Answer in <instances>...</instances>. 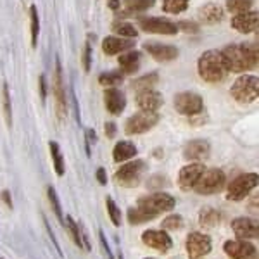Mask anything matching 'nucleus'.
<instances>
[{
	"label": "nucleus",
	"mask_w": 259,
	"mask_h": 259,
	"mask_svg": "<svg viewBox=\"0 0 259 259\" xmlns=\"http://www.w3.org/2000/svg\"><path fill=\"white\" fill-rule=\"evenodd\" d=\"M221 52V59L227 71L244 73L257 68V45L256 44H233L225 47Z\"/></svg>",
	"instance_id": "nucleus-1"
},
{
	"label": "nucleus",
	"mask_w": 259,
	"mask_h": 259,
	"mask_svg": "<svg viewBox=\"0 0 259 259\" xmlns=\"http://www.w3.org/2000/svg\"><path fill=\"white\" fill-rule=\"evenodd\" d=\"M197 71L204 81L209 83H218L223 81L227 78L228 71L225 68V62L221 59L220 50H206L204 54H200L197 61Z\"/></svg>",
	"instance_id": "nucleus-2"
},
{
	"label": "nucleus",
	"mask_w": 259,
	"mask_h": 259,
	"mask_svg": "<svg viewBox=\"0 0 259 259\" xmlns=\"http://www.w3.org/2000/svg\"><path fill=\"white\" fill-rule=\"evenodd\" d=\"M232 97L239 104H250L257 99L259 95V80L256 74H244V76L237 78L233 81L232 89H230Z\"/></svg>",
	"instance_id": "nucleus-3"
},
{
	"label": "nucleus",
	"mask_w": 259,
	"mask_h": 259,
	"mask_svg": "<svg viewBox=\"0 0 259 259\" xmlns=\"http://www.w3.org/2000/svg\"><path fill=\"white\" fill-rule=\"evenodd\" d=\"M177 204L175 197H171L169 194H164V192H157V194H150L145 195V197H140L139 202H137V207L144 209L145 212H149L150 216H159L161 212L164 211H171Z\"/></svg>",
	"instance_id": "nucleus-4"
},
{
	"label": "nucleus",
	"mask_w": 259,
	"mask_h": 259,
	"mask_svg": "<svg viewBox=\"0 0 259 259\" xmlns=\"http://www.w3.org/2000/svg\"><path fill=\"white\" fill-rule=\"evenodd\" d=\"M225 173L221 169H204V173L200 175L197 183L194 185V190L199 195H212L218 194V192L225 187Z\"/></svg>",
	"instance_id": "nucleus-5"
},
{
	"label": "nucleus",
	"mask_w": 259,
	"mask_h": 259,
	"mask_svg": "<svg viewBox=\"0 0 259 259\" xmlns=\"http://www.w3.org/2000/svg\"><path fill=\"white\" fill-rule=\"evenodd\" d=\"M159 116L157 112H147V111H140L137 114H133L132 118L126 121L124 124V132L128 135H142V133L149 132L157 124Z\"/></svg>",
	"instance_id": "nucleus-6"
},
{
	"label": "nucleus",
	"mask_w": 259,
	"mask_h": 259,
	"mask_svg": "<svg viewBox=\"0 0 259 259\" xmlns=\"http://www.w3.org/2000/svg\"><path fill=\"white\" fill-rule=\"evenodd\" d=\"M175 109L183 116H195L204 109V100L200 95L192 92H182L175 95Z\"/></svg>",
	"instance_id": "nucleus-7"
},
{
	"label": "nucleus",
	"mask_w": 259,
	"mask_h": 259,
	"mask_svg": "<svg viewBox=\"0 0 259 259\" xmlns=\"http://www.w3.org/2000/svg\"><path fill=\"white\" fill-rule=\"evenodd\" d=\"M257 187V175L256 173H247L240 175L230 183L228 187V200H242L247 197L249 192Z\"/></svg>",
	"instance_id": "nucleus-8"
},
{
	"label": "nucleus",
	"mask_w": 259,
	"mask_h": 259,
	"mask_svg": "<svg viewBox=\"0 0 259 259\" xmlns=\"http://www.w3.org/2000/svg\"><path fill=\"white\" fill-rule=\"evenodd\" d=\"M54 95H56L57 118L64 121L66 114H68V99H66L64 78H62V66L59 59H56V71H54Z\"/></svg>",
	"instance_id": "nucleus-9"
},
{
	"label": "nucleus",
	"mask_w": 259,
	"mask_h": 259,
	"mask_svg": "<svg viewBox=\"0 0 259 259\" xmlns=\"http://www.w3.org/2000/svg\"><path fill=\"white\" fill-rule=\"evenodd\" d=\"M144 171H145L144 161L126 162V164H123L118 171H116V182L124 187H135V185H139L140 177Z\"/></svg>",
	"instance_id": "nucleus-10"
},
{
	"label": "nucleus",
	"mask_w": 259,
	"mask_h": 259,
	"mask_svg": "<svg viewBox=\"0 0 259 259\" xmlns=\"http://www.w3.org/2000/svg\"><path fill=\"white\" fill-rule=\"evenodd\" d=\"M212 242L207 235L200 232H194L187 237V254L190 259H200L211 252Z\"/></svg>",
	"instance_id": "nucleus-11"
},
{
	"label": "nucleus",
	"mask_w": 259,
	"mask_h": 259,
	"mask_svg": "<svg viewBox=\"0 0 259 259\" xmlns=\"http://www.w3.org/2000/svg\"><path fill=\"white\" fill-rule=\"evenodd\" d=\"M140 28L147 33H157V35H177V23L166 18H144L139 21Z\"/></svg>",
	"instance_id": "nucleus-12"
},
{
	"label": "nucleus",
	"mask_w": 259,
	"mask_h": 259,
	"mask_svg": "<svg viewBox=\"0 0 259 259\" xmlns=\"http://www.w3.org/2000/svg\"><path fill=\"white\" fill-rule=\"evenodd\" d=\"M142 240H144L145 245L159 250V252H168L173 247V240L164 230H147L142 235Z\"/></svg>",
	"instance_id": "nucleus-13"
},
{
	"label": "nucleus",
	"mask_w": 259,
	"mask_h": 259,
	"mask_svg": "<svg viewBox=\"0 0 259 259\" xmlns=\"http://www.w3.org/2000/svg\"><path fill=\"white\" fill-rule=\"evenodd\" d=\"M204 169H206V166L202 162H192L189 166H183L178 175V185L183 190H192L200 178V175L204 173Z\"/></svg>",
	"instance_id": "nucleus-14"
},
{
	"label": "nucleus",
	"mask_w": 259,
	"mask_h": 259,
	"mask_svg": "<svg viewBox=\"0 0 259 259\" xmlns=\"http://www.w3.org/2000/svg\"><path fill=\"white\" fill-rule=\"evenodd\" d=\"M259 26V14L257 11H245V12H239L237 16H233L232 19V28L240 33H254L257 31Z\"/></svg>",
	"instance_id": "nucleus-15"
},
{
	"label": "nucleus",
	"mask_w": 259,
	"mask_h": 259,
	"mask_svg": "<svg viewBox=\"0 0 259 259\" xmlns=\"http://www.w3.org/2000/svg\"><path fill=\"white\" fill-rule=\"evenodd\" d=\"M144 49L147 50L150 56L159 62H169L178 57V49L168 44H157V41H147L144 44Z\"/></svg>",
	"instance_id": "nucleus-16"
},
{
	"label": "nucleus",
	"mask_w": 259,
	"mask_h": 259,
	"mask_svg": "<svg viewBox=\"0 0 259 259\" xmlns=\"http://www.w3.org/2000/svg\"><path fill=\"white\" fill-rule=\"evenodd\" d=\"M232 230L235 235L242 240L256 239L259 235V225L256 220L252 218H237L232 221Z\"/></svg>",
	"instance_id": "nucleus-17"
},
{
	"label": "nucleus",
	"mask_w": 259,
	"mask_h": 259,
	"mask_svg": "<svg viewBox=\"0 0 259 259\" xmlns=\"http://www.w3.org/2000/svg\"><path fill=\"white\" fill-rule=\"evenodd\" d=\"M225 252L232 259H249L250 256L256 254V247L252 244H249L247 240H242V239L228 240L225 244Z\"/></svg>",
	"instance_id": "nucleus-18"
},
{
	"label": "nucleus",
	"mask_w": 259,
	"mask_h": 259,
	"mask_svg": "<svg viewBox=\"0 0 259 259\" xmlns=\"http://www.w3.org/2000/svg\"><path fill=\"white\" fill-rule=\"evenodd\" d=\"M137 106L140 107V111L156 112L162 106V95L152 89L140 90L139 95H137Z\"/></svg>",
	"instance_id": "nucleus-19"
},
{
	"label": "nucleus",
	"mask_w": 259,
	"mask_h": 259,
	"mask_svg": "<svg viewBox=\"0 0 259 259\" xmlns=\"http://www.w3.org/2000/svg\"><path fill=\"white\" fill-rule=\"evenodd\" d=\"M104 102H106V109L114 116L121 114L126 107V97L118 89H107L104 92Z\"/></svg>",
	"instance_id": "nucleus-20"
},
{
	"label": "nucleus",
	"mask_w": 259,
	"mask_h": 259,
	"mask_svg": "<svg viewBox=\"0 0 259 259\" xmlns=\"http://www.w3.org/2000/svg\"><path fill=\"white\" fill-rule=\"evenodd\" d=\"M211 145L207 140H192L183 149V157L187 161H200L209 156Z\"/></svg>",
	"instance_id": "nucleus-21"
},
{
	"label": "nucleus",
	"mask_w": 259,
	"mask_h": 259,
	"mask_svg": "<svg viewBox=\"0 0 259 259\" xmlns=\"http://www.w3.org/2000/svg\"><path fill=\"white\" fill-rule=\"evenodd\" d=\"M135 41L130 38H123V36H107L102 40V50L106 56H116L119 52L133 49Z\"/></svg>",
	"instance_id": "nucleus-22"
},
{
	"label": "nucleus",
	"mask_w": 259,
	"mask_h": 259,
	"mask_svg": "<svg viewBox=\"0 0 259 259\" xmlns=\"http://www.w3.org/2000/svg\"><path fill=\"white\" fill-rule=\"evenodd\" d=\"M197 18L200 23H204V24H218L220 21L225 18V11L220 4L209 2L200 7L197 12Z\"/></svg>",
	"instance_id": "nucleus-23"
},
{
	"label": "nucleus",
	"mask_w": 259,
	"mask_h": 259,
	"mask_svg": "<svg viewBox=\"0 0 259 259\" xmlns=\"http://www.w3.org/2000/svg\"><path fill=\"white\" fill-rule=\"evenodd\" d=\"M139 62H140V52L137 50H128L123 52L119 56V68L123 74H133L139 69Z\"/></svg>",
	"instance_id": "nucleus-24"
},
{
	"label": "nucleus",
	"mask_w": 259,
	"mask_h": 259,
	"mask_svg": "<svg viewBox=\"0 0 259 259\" xmlns=\"http://www.w3.org/2000/svg\"><path fill=\"white\" fill-rule=\"evenodd\" d=\"M135 156H137V147L128 140L118 142L114 147V152H112V157H114L116 162H124Z\"/></svg>",
	"instance_id": "nucleus-25"
},
{
	"label": "nucleus",
	"mask_w": 259,
	"mask_h": 259,
	"mask_svg": "<svg viewBox=\"0 0 259 259\" xmlns=\"http://www.w3.org/2000/svg\"><path fill=\"white\" fill-rule=\"evenodd\" d=\"M156 4V0H121V9L124 7L126 14H135V12L147 11Z\"/></svg>",
	"instance_id": "nucleus-26"
},
{
	"label": "nucleus",
	"mask_w": 259,
	"mask_h": 259,
	"mask_svg": "<svg viewBox=\"0 0 259 259\" xmlns=\"http://www.w3.org/2000/svg\"><path fill=\"white\" fill-rule=\"evenodd\" d=\"M221 220V214L216 209L212 207H204L202 211L199 212V221L204 228H211V227H216Z\"/></svg>",
	"instance_id": "nucleus-27"
},
{
	"label": "nucleus",
	"mask_w": 259,
	"mask_h": 259,
	"mask_svg": "<svg viewBox=\"0 0 259 259\" xmlns=\"http://www.w3.org/2000/svg\"><path fill=\"white\" fill-rule=\"evenodd\" d=\"M50 147V156H52V161H54V168H56V173L59 175V177H62L64 175V157H62V152L59 149V144L57 142H50L49 144Z\"/></svg>",
	"instance_id": "nucleus-28"
},
{
	"label": "nucleus",
	"mask_w": 259,
	"mask_h": 259,
	"mask_svg": "<svg viewBox=\"0 0 259 259\" xmlns=\"http://www.w3.org/2000/svg\"><path fill=\"white\" fill-rule=\"evenodd\" d=\"M112 30H114V33H118L119 36H123V38L135 40L137 36H139L137 28L133 26L132 23H124V21H118V23H114L112 24Z\"/></svg>",
	"instance_id": "nucleus-29"
},
{
	"label": "nucleus",
	"mask_w": 259,
	"mask_h": 259,
	"mask_svg": "<svg viewBox=\"0 0 259 259\" xmlns=\"http://www.w3.org/2000/svg\"><path fill=\"white\" fill-rule=\"evenodd\" d=\"M99 83L102 87L112 89V87L123 83V73H121V71H109V73H102L99 76Z\"/></svg>",
	"instance_id": "nucleus-30"
},
{
	"label": "nucleus",
	"mask_w": 259,
	"mask_h": 259,
	"mask_svg": "<svg viewBox=\"0 0 259 259\" xmlns=\"http://www.w3.org/2000/svg\"><path fill=\"white\" fill-rule=\"evenodd\" d=\"M190 0H164L162 2V11L168 14H180L189 7Z\"/></svg>",
	"instance_id": "nucleus-31"
},
{
	"label": "nucleus",
	"mask_w": 259,
	"mask_h": 259,
	"mask_svg": "<svg viewBox=\"0 0 259 259\" xmlns=\"http://www.w3.org/2000/svg\"><path fill=\"white\" fill-rule=\"evenodd\" d=\"M154 220V216H150L149 212H145L140 207H132L128 211V221L132 225H140V223H147V221Z\"/></svg>",
	"instance_id": "nucleus-32"
},
{
	"label": "nucleus",
	"mask_w": 259,
	"mask_h": 259,
	"mask_svg": "<svg viewBox=\"0 0 259 259\" xmlns=\"http://www.w3.org/2000/svg\"><path fill=\"white\" fill-rule=\"evenodd\" d=\"M30 18H31V45L36 47V44H38V33H40V18L35 6L30 7Z\"/></svg>",
	"instance_id": "nucleus-33"
},
{
	"label": "nucleus",
	"mask_w": 259,
	"mask_h": 259,
	"mask_svg": "<svg viewBox=\"0 0 259 259\" xmlns=\"http://www.w3.org/2000/svg\"><path fill=\"white\" fill-rule=\"evenodd\" d=\"M156 83H157V73H150V74H145V76L139 78V80H135V81L132 83V87L140 92V90L152 89Z\"/></svg>",
	"instance_id": "nucleus-34"
},
{
	"label": "nucleus",
	"mask_w": 259,
	"mask_h": 259,
	"mask_svg": "<svg viewBox=\"0 0 259 259\" xmlns=\"http://www.w3.org/2000/svg\"><path fill=\"white\" fill-rule=\"evenodd\" d=\"M254 0H227V9L230 12H245V11H250L252 7Z\"/></svg>",
	"instance_id": "nucleus-35"
},
{
	"label": "nucleus",
	"mask_w": 259,
	"mask_h": 259,
	"mask_svg": "<svg viewBox=\"0 0 259 259\" xmlns=\"http://www.w3.org/2000/svg\"><path fill=\"white\" fill-rule=\"evenodd\" d=\"M106 207H107V214H109L112 225H114V227H119L121 225V211L111 197L106 199Z\"/></svg>",
	"instance_id": "nucleus-36"
},
{
	"label": "nucleus",
	"mask_w": 259,
	"mask_h": 259,
	"mask_svg": "<svg viewBox=\"0 0 259 259\" xmlns=\"http://www.w3.org/2000/svg\"><path fill=\"white\" fill-rule=\"evenodd\" d=\"M2 99H4V112H6V123L7 126L12 124V109H11V95H9V87L4 83L2 89Z\"/></svg>",
	"instance_id": "nucleus-37"
},
{
	"label": "nucleus",
	"mask_w": 259,
	"mask_h": 259,
	"mask_svg": "<svg viewBox=\"0 0 259 259\" xmlns=\"http://www.w3.org/2000/svg\"><path fill=\"white\" fill-rule=\"evenodd\" d=\"M66 221H68V230H69L71 237H73L74 244H76L78 247H83V242H81V235H80V228H78V225L74 223V220L71 218V216H68Z\"/></svg>",
	"instance_id": "nucleus-38"
},
{
	"label": "nucleus",
	"mask_w": 259,
	"mask_h": 259,
	"mask_svg": "<svg viewBox=\"0 0 259 259\" xmlns=\"http://www.w3.org/2000/svg\"><path fill=\"white\" fill-rule=\"evenodd\" d=\"M182 227H183V220L178 214L168 216V218H164V221H162V230H180Z\"/></svg>",
	"instance_id": "nucleus-39"
},
{
	"label": "nucleus",
	"mask_w": 259,
	"mask_h": 259,
	"mask_svg": "<svg viewBox=\"0 0 259 259\" xmlns=\"http://www.w3.org/2000/svg\"><path fill=\"white\" fill-rule=\"evenodd\" d=\"M49 200H50V204H52V207H54V212H56V216L59 220H62V209H61V202H59V197H57V194H56V190L52 189V187H49Z\"/></svg>",
	"instance_id": "nucleus-40"
},
{
	"label": "nucleus",
	"mask_w": 259,
	"mask_h": 259,
	"mask_svg": "<svg viewBox=\"0 0 259 259\" xmlns=\"http://www.w3.org/2000/svg\"><path fill=\"white\" fill-rule=\"evenodd\" d=\"M81 64H83V69H85L87 73H89V71H90V64H92V45H90V41H87L85 49H83Z\"/></svg>",
	"instance_id": "nucleus-41"
},
{
	"label": "nucleus",
	"mask_w": 259,
	"mask_h": 259,
	"mask_svg": "<svg viewBox=\"0 0 259 259\" xmlns=\"http://www.w3.org/2000/svg\"><path fill=\"white\" fill-rule=\"evenodd\" d=\"M177 28L178 30H183L185 33H199V26L195 23H190V21H180Z\"/></svg>",
	"instance_id": "nucleus-42"
},
{
	"label": "nucleus",
	"mask_w": 259,
	"mask_h": 259,
	"mask_svg": "<svg viewBox=\"0 0 259 259\" xmlns=\"http://www.w3.org/2000/svg\"><path fill=\"white\" fill-rule=\"evenodd\" d=\"M38 85H40V97L45 102V99H47V85H45V76H44V74L40 76Z\"/></svg>",
	"instance_id": "nucleus-43"
},
{
	"label": "nucleus",
	"mask_w": 259,
	"mask_h": 259,
	"mask_svg": "<svg viewBox=\"0 0 259 259\" xmlns=\"http://www.w3.org/2000/svg\"><path fill=\"white\" fill-rule=\"evenodd\" d=\"M97 180H99L100 185H106V183H107L106 169H104V168H99V169H97Z\"/></svg>",
	"instance_id": "nucleus-44"
},
{
	"label": "nucleus",
	"mask_w": 259,
	"mask_h": 259,
	"mask_svg": "<svg viewBox=\"0 0 259 259\" xmlns=\"http://www.w3.org/2000/svg\"><path fill=\"white\" fill-rule=\"evenodd\" d=\"M100 244H102V247L104 249H106V254H107V257H109V259H114V257H112V254H111V250H109V245H107V242H106V237H104V233L102 232H100Z\"/></svg>",
	"instance_id": "nucleus-45"
},
{
	"label": "nucleus",
	"mask_w": 259,
	"mask_h": 259,
	"mask_svg": "<svg viewBox=\"0 0 259 259\" xmlns=\"http://www.w3.org/2000/svg\"><path fill=\"white\" fill-rule=\"evenodd\" d=\"M106 135L112 139L116 135V124L114 123H106Z\"/></svg>",
	"instance_id": "nucleus-46"
},
{
	"label": "nucleus",
	"mask_w": 259,
	"mask_h": 259,
	"mask_svg": "<svg viewBox=\"0 0 259 259\" xmlns=\"http://www.w3.org/2000/svg\"><path fill=\"white\" fill-rule=\"evenodd\" d=\"M109 9L119 12L121 11V0H109Z\"/></svg>",
	"instance_id": "nucleus-47"
},
{
	"label": "nucleus",
	"mask_w": 259,
	"mask_h": 259,
	"mask_svg": "<svg viewBox=\"0 0 259 259\" xmlns=\"http://www.w3.org/2000/svg\"><path fill=\"white\" fill-rule=\"evenodd\" d=\"M2 197H4V200H6V204H7V207H12V200H11V195H9V192H4L2 194Z\"/></svg>",
	"instance_id": "nucleus-48"
},
{
	"label": "nucleus",
	"mask_w": 259,
	"mask_h": 259,
	"mask_svg": "<svg viewBox=\"0 0 259 259\" xmlns=\"http://www.w3.org/2000/svg\"><path fill=\"white\" fill-rule=\"evenodd\" d=\"M87 137H89L90 142H97V135L94 133V130H89V132H87Z\"/></svg>",
	"instance_id": "nucleus-49"
},
{
	"label": "nucleus",
	"mask_w": 259,
	"mask_h": 259,
	"mask_svg": "<svg viewBox=\"0 0 259 259\" xmlns=\"http://www.w3.org/2000/svg\"><path fill=\"white\" fill-rule=\"evenodd\" d=\"M145 259H154V257H145Z\"/></svg>",
	"instance_id": "nucleus-50"
},
{
	"label": "nucleus",
	"mask_w": 259,
	"mask_h": 259,
	"mask_svg": "<svg viewBox=\"0 0 259 259\" xmlns=\"http://www.w3.org/2000/svg\"><path fill=\"white\" fill-rule=\"evenodd\" d=\"M119 259H123V256H119Z\"/></svg>",
	"instance_id": "nucleus-51"
}]
</instances>
